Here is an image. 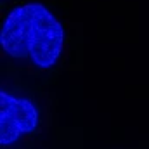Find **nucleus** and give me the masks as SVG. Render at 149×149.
Wrapping results in <instances>:
<instances>
[{
  "label": "nucleus",
  "instance_id": "7ed1b4c3",
  "mask_svg": "<svg viewBox=\"0 0 149 149\" xmlns=\"http://www.w3.org/2000/svg\"><path fill=\"white\" fill-rule=\"evenodd\" d=\"M0 2H2V3H3V2H7V0H0Z\"/></svg>",
  "mask_w": 149,
  "mask_h": 149
},
{
  "label": "nucleus",
  "instance_id": "f03ea898",
  "mask_svg": "<svg viewBox=\"0 0 149 149\" xmlns=\"http://www.w3.org/2000/svg\"><path fill=\"white\" fill-rule=\"evenodd\" d=\"M40 123L38 106L28 97L0 90V144L10 146L23 135L35 132Z\"/></svg>",
  "mask_w": 149,
  "mask_h": 149
},
{
  "label": "nucleus",
  "instance_id": "f257e3e1",
  "mask_svg": "<svg viewBox=\"0 0 149 149\" xmlns=\"http://www.w3.org/2000/svg\"><path fill=\"white\" fill-rule=\"evenodd\" d=\"M66 28L43 2L14 5L0 24V49L10 59H28L38 70H52L64 54Z\"/></svg>",
  "mask_w": 149,
  "mask_h": 149
}]
</instances>
